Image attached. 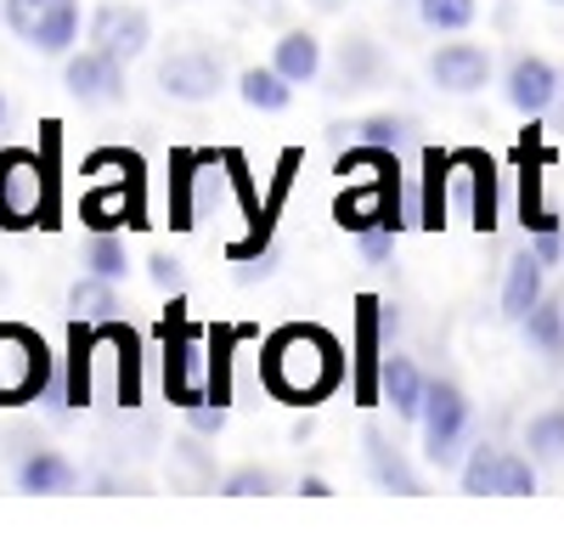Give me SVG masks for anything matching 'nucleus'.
Segmentation results:
<instances>
[{
	"label": "nucleus",
	"instance_id": "nucleus-1",
	"mask_svg": "<svg viewBox=\"0 0 564 542\" xmlns=\"http://www.w3.org/2000/svg\"><path fill=\"white\" fill-rule=\"evenodd\" d=\"M260 379L276 401L316 406L322 395H334L345 379V345L316 328V323H289L276 328L260 350Z\"/></svg>",
	"mask_w": 564,
	"mask_h": 542
},
{
	"label": "nucleus",
	"instance_id": "nucleus-2",
	"mask_svg": "<svg viewBox=\"0 0 564 542\" xmlns=\"http://www.w3.org/2000/svg\"><path fill=\"white\" fill-rule=\"evenodd\" d=\"M0 226H52V164L29 148H0Z\"/></svg>",
	"mask_w": 564,
	"mask_h": 542
},
{
	"label": "nucleus",
	"instance_id": "nucleus-3",
	"mask_svg": "<svg viewBox=\"0 0 564 542\" xmlns=\"http://www.w3.org/2000/svg\"><path fill=\"white\" fill-rule=\"evenodd\" d=\"M57 361L45 350V339L23 323H0V406H23L52 390Z\"/></svg>",
	"mask_w": 564,
	"mask_h": 542
},
{
	"label": "nucleus",
	"instance_id": "nucleus-4",
	"mask_svg": "<svg viewBox=\"0 0 564 542\" xmlns=\"http://www.w3.org/2000/svg\"><path fill=\"white\" fill-rule=\"evenodd\" d=\"M159 339H164V390L170 401L181 406H198V401H215L209 395V379H198V345H204V328L186 316L181 300H170V311L159 316Z\"/></svg>",
	"mask_w": 564,
	"mask_h": 542
},
{
	"label": "nucleus",
	"instance_id": "nucleus-5",
	"mask_svg": "<svg viewBox=\"0 0 564 542\" xmlns=\"http://www.w3.org/2000/svg\"><path fill=\"white\" fill-rule=\"evenodd\" d=\"M0 18L40 57H68L79 40V0H0Z\"/></svg>",
	"mask_w": 564,
	"mask_h": 542
},
{
	"label": "nucleus",
	"instance_id": "nucleus-6",
	"mask_svg": "<svg viewBox=\"0 0 564 542\" xmlns=\"http://www.w3.org/2000/svg\"><path fill=\"white\" fill-rule=\"evenodd\" d=\"M417 430H423V458L435 469H452L457 452H463V435H468V395L452 379H430Z\"/></svg>",
	"mask_w": 564,
	"mask_h": 542
},
{
	"label": "nucleus",
	"instance_id": "nucleus-7",
	"mask_svg": "<svg viewBox=\"0 0 564 542\" xmlns=\"http://www.w3.org/2000/svg\"><path fill=\"white\" fill-rule=\"evenodd\" d=\"M159 90L170 102H215L226 90V57L215 45H175L170 57H159Z\"/></svg>",
	"mask_w": 564,
	"mask_h": 542
},
{
	"label": "nucleus",
	"instance_id": "nucleus-8",
	"mask_svg": "<svg viewBox=\"0 0 564 542\" xmlns=\"http://www.w3.org/2000/svg\"><path fill=\"white\" fill-rule=\"evenodd\" d=\"M63 85H68V97L79 108H119L130 97V85H124V63L113 52H102V45H85V52H68L63 57Z\"/></svg>",
	"mask_w": 564,
	"mask_h": 542
},
{
	"label": "nucleus",
	"instance_id": "nucleus-9",
	"mask_svg": "<svg viewBox=\"0 0 564 542\" xmlns=\"http://www.w3.org/2000/svg\"><path fill=\"white\" fill-rule=\"evenodd\" d=\"M334 220L345 232H367V226H406V209H401V175H361V187L339 193L334 204Z\"/></svg>",
	"mask_w": 564,
	"mask_h": 542
},
{
	"label": "nucleus",
	"instance_id": "nucleus-10",
	"mask_svg": "<svg viewBox=\"0 0 564 542\" xmlns=\"http://www.w3.org/2000/svg\"><path fill=\"white\" fill-rule=\"evenodd\" d=\"M502 90H508V108H513V113L542 119V113L558 102L564 74H558L547 57H536V52H520V57L508 63V79H502Z\"/></svg>",
	"mask_w": 564,
	"mask_h": 542
},
{
	"label": "nucleus",
	"instance_id": "nucleus-11",
	"mask_svg": "<svg viewBox=\"0 0 564 542\" xmlns=\"http://www.w3.org/2000/svg\"><path fill=\"white\" fill-rule=\"evenodd\" d=\"M153 40V18L141 7H124V0H108V7L90 12V45H102V52H113L119 63H135L141 52H148Z\"/></svg>",
	"mask_w": 564,
	"mask_h": 542
},
{
	"label": "nucleus",
	"instance_id": "nucleus-12",
	"mask_svg": "<svg viewBox=\"0 0 564 542\" xmlns=\"http://www.w3.org/2000/svg\"><path fill=\"white\" fill-rule=\"evenodd\" d=\"M430 79L441 90H452V97H475L491 79V52L480 40H446L430 52Z\"/></svg>",
	"mask_w": 564,
	"mask_h": 542
},
{
	"label": "nucleus",
	"instance_id": "nucleus-13",
	"mask_svg": "<svg viewBox=\"0 0 564 542\" xmlns=\"http://www.w3.org/2000/svg\"><path fill=\"white\" fill-rule=\"evenodd\" d=\"M384 323H390L384 305L372 300V294H361V300H356V401H361V406L379 401V368H384V339H379V328H384Z\"/></svg>",
	"mask_w": 564,
	"mask_h": 542
},
{
	"label": "nucleus",
	"instance_id": "nucleus-14",
	"mask_svg": "<svg viewBox=\"0 0 564 542\" xmlns=\"http://www.w3.org/2000/svg\"><path fill=\"white\" fill-rule=\"evenodd\" d=\"M327 68H334V97H350V90H372L384 79V52L372 34H345L334 45V57H327Z\"/></svg>",
	"mask_w": 564,
	"mask_h": 542
},
{
	"label": "nucleus",
	"instance_id": "nucleus-15",
	"mask_svg": "<svg viewBox=\"0 0 564 542\" xmlns=\"http://www.w3.org/2000/svg\"><path fill=\"white\" fill-rule=\"evenodd\" d=\"M12 480H18V491L57 497V491H74V486H79V469L63 458L57 446H23L18 464H12Z\"/></svg>",
	"mask_w": 564,
	"mask_h": 542
},
{
	"label": "nucleus",
	"instance_id": "nucleus-16",
	"mask_svg": "<svg viewBox=\"0 0 564 542\" xmlns=\"http://www.w3.org/2000/svg\"><path fill=\"white\" fill-rule=\"evenodd\" d=\"M423 395H430V379L417 373V361L401 356V350H384V368H379V401L395 406L401 424H417L423 419Z\"/></svg>",
	"mask_w": 564,
	"mask_h": 542
},
{
	"label": "nucleus",
	"instance_id": "nucleus-17",
	"mask_svg": "<svg viewBox=\"0 0 564 542\" xmlns=\"http://www.w3.org/2000/svg\"><path fill=\"white\" fill-rule=\"evenodd\" d=\"M135 175H141V170H130L124 181H113V187L85 193L79 215H85L90 232H119V220H130V226L141 220V204H135Z\"/></svg>",
	"mask_w": 564,
	"mask_h": 542
},
{
	"label": "nucleus",
	"instance_id": "nucleus-18",
	"mask_svg": "<svg viewBox=\"0 0 564 542\" xmlns=\"http://www.w3.org/2000/svg\"><path fill=\"white\" fill-rule=\"evenodd\" d=\"M361 446H367V475L379 480L384 491H395V497H417V491H423V475L401 458V446H390L384 430H367Z\"/></svg>",
	"mask_w": 564,
	"mask_h": 542
},
{
	"label": "nucleus",
	"instance_id": "nucleus-19",
	"mask_svg": "<svg viewBox=\"0 0 564 542\" xmlns=\"http://www.w3.org/2000/svg\"><path fill=\"white\" fill-rule=\"evenodd\" d=\"M271 68L276 74H289L294 85H311L322 68H327V52H322V40L311 29H282L271 40Z\"/></svg>",
	"mask_w": 564,
	"mask_h": 542
},
{
	"label": "nucleus",
	"instance_id": "nucleus-20",
	"mask_svg": "<svg viewBox=\"0 0 564 542\" xmlns=\"http://www.w3.org/2000/svg\"><path fill=\"white\" fill-rule=\"evenodd\" d=\"M170 486L175 491H215V452L204 446L198 430H186L181 441H170Z\"/></svg>",
	"mask_w": 564,
	"mask_h": 542
},
{
	"label": "nucleus",
	"instance_id": "nucleus-21",
	"mask_svg": "<svg viewBox=\"0 0 564 542\" xmlns=\"http://www.w3.org/2000/svg\"><path fill=\"white\" fill-rule=\"evenodd\" d=\"M412 119L406 113H367V119H350V124H334V142H350V148H384V153H401L412 142Z\"/></svg>",
	"mask_w": 564,
	"mask_h": 542
},
{
	"label": "nucleus",
	"instance_id": "nucleus-22",
	"mask_svg": "<svg viewBox=\"0 0 564 542\" xmlns=\"http://www.w3.org/2000/svg\"><path fill=\"white\" fill-rule=\"evenodd\" d=\"M542 278H547V265L531 249L508 260V278H502V316H508V323H525V316H531V305L547 294Z\"/></svg>",
	"mask_w": 564,
	"mask_h": 542
},
{
	"label": "nucleus",
	"instance_id": "nucleus-23",
	"mask_svg": "<svg viewBox=\"0 0 564 542\" xmlns=\"http://www.w3.org/2000/svg\"><path fill=\"white\" fill-rule=\"evenodd\" d=\"M238 97H243V108H254V113H289V108H294V79L276 74L271 63H254V68L238 74Z\"/></svg>",
	"mask_w": 564,
	"mask_h": 542
},
{
	"label": "nucleus",
	"instance_id": "nucleus-24",
	"mask_svg": "<svg viewBox=\"0 0 564 542\" xmlns=\"http://www.w3.org/2000/svg\"><path fill=\"white\" fill-rule=\"evenodd\" d=\"M97 339H102L97 323H85V316L68 323V379H63V401L68 406L90 401V356H97Z\"/></svg>",
	"mask_w": 564,
	"mask_h": 542
},
{
	"label": "nucleus",
	"instance_id": "nucleus-25",
	"mask_svg": "<svg viewBox=\"0 0 564 542\" xmlns=\"http://www.w3.org/2000/svg\"><path fill=\"white\" fill-rule=\"evenodd\" d=\"M463 175H468V220L480 226V232H491L497 226V164L486 153H457Z\"/></svg>",
	"mask_w": 564,
	"mask_h": 542
},
{
	"label": "nucleus",
	"instance_id": "nucleus-26",
	"mask_svg": "<svg viewBox=\"0 0 564 542\" xmlns=\"http://www.w3.org/2000/svg\"><path fill=\"white\" fill-rule=\"evenodd\" d=\"M452 153L430 148L423 153V198H417V226H430V232H441L446 226V181H452Z\"/></svg>",
	"mask_w": 564,
	"mask_h": 542
},
{
	"label": "nucleus",
	"instance_id": "nucleus-27",
	"mask_svg": "<svg viewBox=\"0 0 564 542\" xmlns=\"http://www.w3.org/2000/svg\"><path fill=\"white\" fill-rule=\"evenodd\" d=\"M520 328H525V345L542 350V361H564V300H547L542 294Z\"/></svg>",
	"mask_w": 564,
	"mask_h": 542
},
{
	"label": "nucleus",
	"instance_id": "nucleus-28",
	"mask_svg": "<svg viewBox=\"0 0 564 542\" xmlns=\"http://www.w3.org/2000/svg\"><path fill=\"white\" fill-rule=\"evenodd\" d=\"M68 311L85 316V323H113V316H119V283L97 278V271H85V278L68 289Z\"/></svg>",
	"mask_w": 564,
	"mask_h": 542
},
{
	"label": "nucleus",
	"instance_id": "nucleus-29",
	"mask_svg": "<svg viewBox=\"0 0 564 542\" xmlns=\"http://www.w3.org/2000/svg\"><path fill=\"white\" fill-rule=\"evenodd\" d=\"M193 193H198V153H175L170 159V226H198V209H193Z\"/></svg>",
	"mask_w": 564,
	"mask_h": 542
},
{
	"label": "nucleus",
	"instance_id": "nucleus-30",
	"mask_svg": "<svg viewBox=\"0 0 564 542\" xmlns=\"http://www.w3.org/2000/svg\"><path fill=\"white\" fill-rule=\"evenodd\" d=\"M79 265H85V271H97V278H108V283H124V278H130L124 238H119V232H90V243H85Z\"/></svg>",
	"mask_w": 564,
	"mask_h": 542
},
{
	"label": "nucleus",
	"instance_id": "nucleus-31",
	"mask_svg": "<svg viewBox=\"0 0 564 542\" xmlns=\"http://www.w3.org/2000/svg\"><path fill=\"white\" fill-rule=\"evenodd\" d=\"M525 452L536 464H564V406H547L525 424Z\"/></svg>",
	"mask_w": 564,
	"mask_h": 542
},
{
	"label": "nucleus",
	"instance_id": "nucleus-32",
	"mask_svg": "<svg viewBox=\"0 0 564 542\" xmlns=\"http://www.w3.org/2000/svg\"><path fill=\"white\" fill-rule=\"evenodd\" d=\"M502 452H508V446H497V441H480L475 452H468V458H463V469H457L463 491H475V497L497 491V480H502Z\"/></svg>",
	"mask_w": 564,
	"mask_h": 542
},
{
	"label": "nucleus",
	"instance_id": "nucleus-33",
	"mask_svg": "<svg viewBox=\"0 0 564 542\" xmlns=\"http://www.w3.org/2000/svg\"><path fill=\"white\" fill-rule=\"evenodd\" d=\"M480 18V0H417V23L435 34H463Z\"/></svg>",
	"mask_w": 564,
	"mask_h": 542
},
{
	"label": "nucleus",
	"instance_id": "nucleus-34",
	"mask_svg": "<svg viewBox=\"0 0 564 542\" xmlns=\"http://www.w3.org/2000/svg\"><path fill=\"white\" fill-rule=\"evenodd\" d=\"M220 491H226V497H265V491H276V469H265V464H238V469L220 475Z\"/></svg>",
	"mask_w": 564,
	"mask_h": 542
},
{
	"label": "nucleus",
	"instance_id": "nucleus-35",
	"mask_svg": "<svg viewBox=\"0 0 564 542\" xmlns=\"http://www.w3.org/2000/svg\"><path fill=\"white\" fill-rule=\"evenodd\" d=\"M531 491H536V458H531V452H502L497 497H531Z\"/></svg>",
	"mask_w": 564,
	"mask_h": 542
},
{
	"label": "nucleus",
	"instance_id": "nucleus-36",
	"mask_svg": "<svg viewBox=\"0 0 564 542\" xmlns=\"http://www.w3.org/2000/svg\"><path fill=\"white\" fill-rule=\"evenodd\" d=\"M186 430H198L204 441H215L226 430V401H198V406H186Z\"/></svg>",
	"mask_w": 564,
	"mask_h": 542
},
{
	"label": "nucleus",
	"instance_id": "nucleus-37",
	"mask_svg": "<svg viewBox=\"0 0 564 542\" xmlns=\"http://www.w3.org/2000/svg\"><path fill=\"white\" fill-rule=\"evenodd\" d=\"M356 249H361V260L384 265L390 249H395V226H367V232H356Z\"/></svg>",
	"mask_w": 564,
	"mask_h": 542
},
{
	"label": "nucleus",
	"instance_id": "nucleus-38",
	"mask_svg": "<svg viewBox=\"0 0 564 542\" xmlns=\"http://www.w3.org/2000/svg\"><path fill=\"white\" fill-rule=\"evenodd\" d=\"M148 278H153L159 294H181V289H186V271H181L175 254H153V260H148Z\"/></svg>",
	"mask_w": 564,
	"mask_h": 542
},
{
	"label": "nucleus",
	"instance_id": "nucleus-39",
	"mask_svg": "<svg viewBox=\"0 0 564 542\" xmlns=\"http://www.w3.org/2000/svg\"><path fill=\"white\" fill-rule=\"evenodd\" d=\"M531 254H536L542 265H558V260H564V232H558V226H547V232H531Z\"/></svg>",
	"mask_w": 564,
	"mask_h": 542
},
{
	"label": "nucleus",
	"instance_id": "nucleus-40",
	"mask_svg": "<svg viewBox=\"0 0 564 542\" xmlns=\"http://www.w3.org/2000/svg\"><path fill=\"white\" fill-rule=\"evenodd\" d=\"M249 18H282V0H243Z\"/></svg>",
	"mask_w": 564,
	"mask_h": 542
},
{
	"label": "nucleus",
	"instance_id": "nucleus-41",
	"mask_svg": "<svg viewBox=\"0 0 564 542\" xmlns=\"http://www.w3.org/2000/svg\"><path fill=\"white\" fill-rule=\"evenodd\" d=\"M300 491H305V497H334V486H327L322 475H300Z\"/></svg>",
	"mask_w": 564,
	"mask_h": 542
},
{
	"label": "nucleus",
	"instance_id": "nucleus-42",
	"mask_svg": "<svg viewBox=\"0 0 564 542\" xmlns=\"http://www.w3.org/2000/svg\"><path fill=\"white\" fill-rule=\"evenodd\" d=\"M7 113H12V108H7V90H0V124H7Z\"/></svg>",
	"mask_w": 564,
	"mask_h": 542
},
{
	"label": "nucleus",
	"instance_id": "nucleus-43",
	"mask_svg": "<svg viewBox=\"0 0 564 542\" xmlns=\"http://www.w3.org/2000/svg\"><path fill=\"white\" fill-rule=\"evenodd\" d=\"M547 7H564V0H547Z\"/></svg>",
	"mask_w": 564,
	"mask_h": 542
},
{
	"label": "nucleus",
	"instance_id": "nucleus-44",
	"mask_svg": "<svg viewBox=\"0 0 564 542\" xmlns=\"http://www.w3.org/2000/svg\"><path fill=\"white\" fill-rule=\"evenodd\" d=\"M558 215H564V209H558Z\"/></svg>",
	"mask_w": 564,
	"mask_h": 542
}]
</instances>
